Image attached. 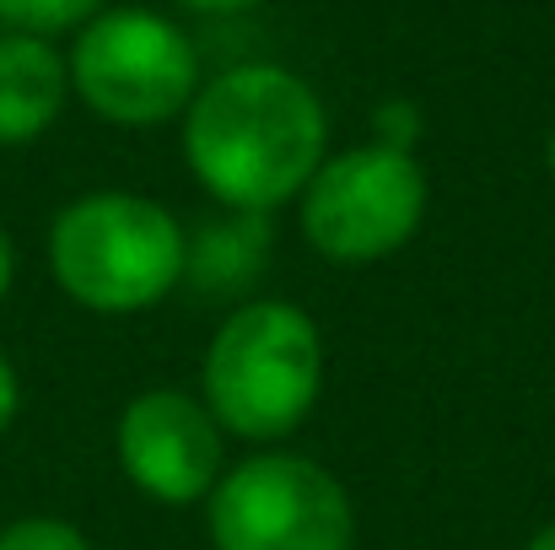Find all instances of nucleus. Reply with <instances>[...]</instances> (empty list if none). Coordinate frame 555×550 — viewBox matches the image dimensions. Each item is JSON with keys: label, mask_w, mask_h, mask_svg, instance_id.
Returning a JSON list of instances; mask_svg holds the SVG:
<instances>
[{"label": "nucleus", "mask_w": 555, "mask_h": 550, "mask_svg": "<svg viewBox=\"0 0 555 550\" xmlns=\"http://www.w3.org/2000/svg\"><path fill=\"white\" fill-rule=\"evenodd\" d=\"M330 157V119L319 92L286 65H232L199 81L184 108V163L194 183L237 210L270 216L297 200Z\"/></svg>", "instance_id": "f257e3e1"}, {"label": "nucleus", "mask_w": 555, "mask_h": 550, "mask_svg": "<svg viewBox=\"0 0 555 550\" xmlns=\"http://www.w3.org/2000/svg\"><path fill=\"white\" fill-rule=\"evenodd\" d=\"M199 383V399L221 432L243 443H281L319 405L324 335L308 308L281 297H248L210 335Z\"/></svg>", "instance_id": "f03ea898"}, {"label": "nucleus", "mask_w": 555, "mask_h": 550, "mask_svg": "<svg viewBox=\"0 0 555 550\" xmlns=\"http://www.w3.org/2000/svg\"><path fill=\"white\" fill-rule=\"evenodd\" d=\"M189 232L179 216L130 189H98L70 200L49 227V276L54 286L108 319L157 308L184 281Z\"/></svg>", "instance_id": "7ed1b4c3"}, {"label": "nucleus", "mask_w": 555, "mask_h": 550, "mask_svg": "<svg viewBox=\"0 0 555 550\" xmlns=\"http://www.w3.org/2000/svg\"><path fill=\"white\" fill-rule=\"evenodd\" d=\"M70 92L108 125L146 130L184 114L199 92V49L179 22L146 5H103L87 27H76V49L65 54Z\"/></svg>", "instance_id": "20e7f679"}, {"label": "nucleus", "mask_w": 555, "mask_h": 550, "mask_svg": "<svg viewBox=\"0 0 555 550\" xmlns=\"http://www.w3.org/2000/svg\"><path fill=\"white\" fill-rule=\"evenodd\" d=\"M205 529L216 550H351L357 508L319 459L270 448L221 470Z\"/></svg>", "instance_id": "39448f33"}, {"label": "nucleus", "mask_w": 555, "mask_h": 550, "mask_svg": "<svg viewBox=\"0 0 555 550\" xmlns=\"http://www.w3.org/2000/svg\"><path fill=\"white\" fill-rule=\"evenodd\" d=\"M302 200V238L330 265H377L399 254L426 216V174L415 152L351 146L324 157L308 179Z\"/></svg>", "instance_id": "423d86ee"}, {"label": "nucleus", "mask_w": 555, "mask_h": 550, "mask_svg": "<svg viewBox=\"0 0 555 550\" xmlns=\"http://www.w3.org/2000/svg\"><path fill=\"white\" fill-rule=\"evenodd\" d=\"M114 453L130 486L163 508H194L216 491L227 459H221V426L205 410L199 394L184 388H146L119 410Z\"/></svg>", "instance_id": "0eeeda50"}, {"label": "nucleus", "mask_w": 555, "mask_h": 550, "mask_svg": "<svg viewBox=\"0 0 555 550\" xmlns=\"http://www.w3.org/2000/svg\"><path fill=\"white\" fill-rule=\"evenodd\" d=\"M70 98V65L49 38L0 33V146L38 141Z\"/></svg>", "instance_id": "6e6552de"}, {"label": "nucleus", "mask_w": 555, "mask_h": 550, "mask_svg": "<svg viewBox=\"0 0 555 550\" xmlns=\"http://www.w3.org/2000/svg\"><path fill=\"white\" fill-rule=\"evenodd\" d=\"M264 254H270V216H237L232 210L227 221H210L189 238L184 281L205 297H243L259 281Z\"/></svg>", "instance_id": "1a4fd4ad"}, {"label": "nucleus", "mask_w": 555, "mask_h": 550, "mask_svg": "<svg viewBox=\"0 0 555 550\" xmlns=\"http://www.w3.org/2000/svg\"><path fill=\"white\" fill-rule=\"evenodd\" d=\"M103 11V0H0V22L5 33H33V38H54V33H76Z\"/></svg>", "instance_id": "9d476101"}, {"label": "nucleus", "mask_w": 555, "mask_h": 550, "mask_svg": "<svg viewBox=\"0 0 555 550\" xmlns=\"http://www.w3.org/2000/svg\"><path fill=\"white\" fill-rule=\"evenodd\" d=\"M0 550H92V546H87V535L70 519L27 513V519H11L0 529Z\"/></svg>", "instance_id": "9b49d317"}, {"label": "nucleus", "mask_w": 555, "mask_h": 550, "mask_svg": "<svg viewBox=\"0 0 555 550\" xmlns=\"http://www.w3.org/2000/svg\"><path fill=\"white\" fill-rule=\"evenodd\" d=\"M421 141V114L410 103H377L372 114V146H388V152H410Z\"/></svg>", "instance_id": "f8f14e48"}, {"label": "nucleus", "mask_w": 555, "mask_h": 550, "mask_svg": "<svg viewBox=\"0 0 555 550\" xmlns=\"http://www.w3.org/2000/svg\"><path fill=\"white\" fill-rule=\"evenodd\" d=\"M16 410H22V383H16V367H11L5 357H0V437L11 432Z\"/></svg>", "instance_id": "ddd939ff"}, {"label": "nucleus", "mask_w": 555, "mask_h": 550, "mask_svg": "<svg viewBox=\"0 0 555 550\" xmlns=\"http://www.w3.org/2000/svg\"><path fill=\"white\" fill-rule=\"evenodd\" d=\"M11 281H16V243H11V232L0 227V303H5Z\"/></svg>", "instance_id": "4468645a"}, {"label": "nucleus", "mask_w": 555, "mask_h": 550, "mask_svg": "<svg viewBox=\"0 0 555 550\" xmlns=\"http://www.w3.org/2000/svg\"><path fill=\"white\" fill-rule=\"evenodd\" d=\"M189 11H248V5H259V0H179Z\"/></svg>", "instance_id": "2eb2a0df"}, {"label": "nucleus", "mask_w": 555, "mask_h": 550, "mask_svg": "<svg viewBox=\"0 0 555 550\" xmlns=\"http://www.w3.org/2000/svg\"><path fill=\"white\" fill-rule=\"evenodd\" d=\"M529 550H555V524H545V529L529 540Z\"/></svg>", "instance_id": "dca6fc26"}, {"label": "nucleus", "mask_w": 555, "mask_h": 550, "mask_svg": "<svg viewBox=\"0 0 555 550\" xmlns=\"http://www.w3.org/2000/svg\"><path fill=\"white\" fill-rule=\"evenodd\" d=\"M545 168H551V183H555V130H551V146H545Z\"/></svg>", "instance_id": "f3484780"}]
</instances>
